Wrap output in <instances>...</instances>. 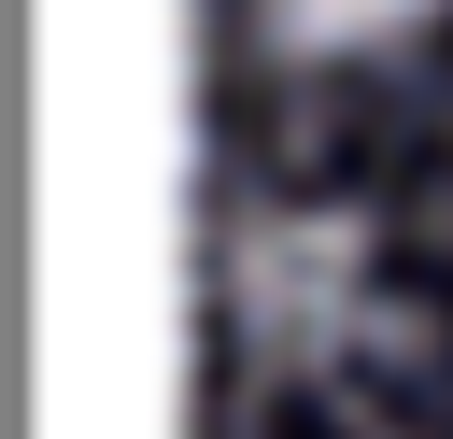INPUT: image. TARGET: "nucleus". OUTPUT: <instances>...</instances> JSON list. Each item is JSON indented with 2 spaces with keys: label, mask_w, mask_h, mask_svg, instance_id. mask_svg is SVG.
I'll return each mask as SVG.
<instances>
[{
  "label": "nucleus",
  "mask_w": 453,
  "mask_h": 439,
  "mask_svg": "<svg viewBox=\"0 0 453 439\" xmlns=\"http://www.w3.org/2000/svg\"><path fill=\"white\" fill-rule=\"evenodd\" d=\"M226 297L269 354H340L368 312V227L354 212H255L226 255Z\"/></svg>",
  "instance_id": "1"
},
{
  "label": "nucleus",
  "mask_w": 453,
  "mask_h": 439,
  "mask_svg": "<svg viewBox=\"0 0 453 439\" xmlns=\"http://www.w3.org/2000/svg\"><path fill=\"white\" fill-rule=\"evenodd\" d=\"M439 0H255V28L283 42V57H382V42H411Z\"/></svg>",
  "instance_id": "2"
}]
</instances>
